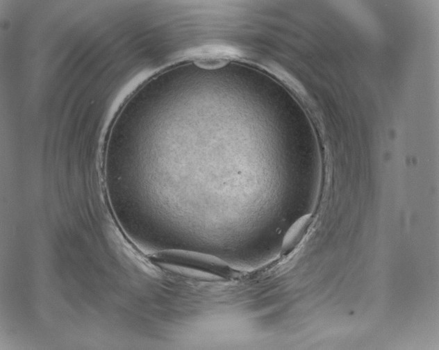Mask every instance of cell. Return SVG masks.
Segmentation results:
<instances>
[{"label": "cell", "instance_id": "obj_1", "mask_svg": "<svg viewBox=\"0 0 439 350\" xmlns=\"http://www.w3.org/2000/svg\"><path fill=\"white\" fill-rule=\"evenodd\" d=\"M169 265H176L194 273L215 278H227L231 269L224 261L209 255L199 253H169Z\"/></svg>", "mask_w": 439, "mask_h": 350}, {"label": "cell", "instance_id": "obj_2", "mask_svg": "<svg viewBox=\"0 0 439 350\" xmlns=\"http://www.w3.org/2000/svg\"><path fill=\"white\" fill-rule=\"evenodd\" d=\"M311 222V215H306L297 219L290 227L284 235L281 245V252L283 254L291 253L298 246L306 235Z\"/></svg>", "mask_w": 439, "mask_h": 350}]
</instances>
